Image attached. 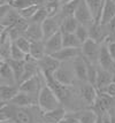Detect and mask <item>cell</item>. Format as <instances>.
Here are the masks:
<instances>
[{"instance_id":"6da1fadb","label":"cell","mask_w":115,"mask_h":123,"mask_svg":"<svg viewBox=\"0 0 115 123\" xmlns=\"http://www.w3.org/2000/svg\"><path fill=\"white\" fill-rule=\"evenodd\" d=\"M61 105L62 102L56 96V93L45 83L38 94V107L46 113L61 107Z\"/></svg>"},{"instance_id":"7a4b0ae2","label":"cell","mask_w":115,"mask_h":123,"mask_svg":"<svg viewBox=\"0 0 115 123\" xmlns=\"http://www.w3.org/2000/svg\"><path fill=\"white\" fill-rule=\"evenodd\" d=\"M37 64H38L40 73L43 74L45 78H51L54 76L55 71L60 68L61 62L55 59L53 55L46 54L45 56H43L40 60L37 61Z\"/></svg>"},{"instance_id":"3957f363","label":"cell","mask_w":115,"mask_h":123,"mask_svg":"<svg viewBox=\"0 0 115 123\" xmlns=\"http://www.w3.org/2000/svg\"><path fill=\"white\" fill-rule=\"evenodd\" d=\"M44 84H45V78H44V76H43V74L39 71L37 75H35L31 78L22 82L18 86H20V91L27 92L29 94L38 98L39 92H40V90H42V87H43Z\"/></svg>"},{"instance_id":"277c9868","label":"cell","mask_w":115,"mask_h":123,"mask_svg":"<svg viewBox=\"0 0 115 123\" xmlns=\"http://www.w3.org/2000/svg\"><path fill=\"white\" fill-rule=\"evenodd\" d=\"M53 77L56 82H59L62 85H75L77 78L75 75V70H74V64L71 63V67H67V66H62V62H61L60 68L55 71Z\"/></svg>"},{"instance_id":"5b68a950","label":"cell","mask_w":115,"mask_h":123,"mask_svg":"<svg viewBox=\"0 0 115 123\" xmlns=\"http://www.w3.org/2000/svg\"><path fill=\"white\" fill-rule=\"evenodd\" d=\"M82 54L85 59H88L91 62L98 63L99 61V55H100V51H101V44L93 40L91 38H89L88 40L82 45Z\"/></svg>"},{"instance_id":"8992f818","label":"cell","mask_w":115,"mask_h":123,"mask_svg":"<svg viewBox=\"0 0 115 123\" xmlns=\"http://www.w3.org/2000/svg\"><path fill=\"white\" fill-rule=\"evenodd\" d=\"M74 16L76 17L77 21L79 22L81 24H84L86 27H90L93 22H96L94 18H93L92 12H91L88 2H86V0H81L79 1L78 7H77Z\"/></svg>"},{"instance_id":"52a82bcc","label":"cell","mask_w":115,"mask_h":123,"mask_svg":"<svg viewBox=\"0 0 115 123\" xmlns=\"http://www.w3.org/2000/svg\"><path fill=\"white\" fill-rule=\"evenodd\" d=\"M78 92H79L81 99L88 105L89 108L92 107L94 105V102H96L99 94L98 89L94 85L90 84V83H84V85H82L79 87Z\"/></svg>"},{"instance_id":"ba28073f","label":"cell","mask_w":115,"mask_h":123,"mask_svg":"<svg viewBox=\"0 0 115 123\" xmlns=\"http://www.w3.org/2000/svg\"><path fill=\"white\" fill-rule=\"evenodd\" d=\"M0 85H17L14 71L6 60L0 62Z\"/></svg>"},{"instance_id":"9c48e42d","label":"cell","mask_w":115,"mask_h":123,"mask_svg":"<svg viewBox=\"0 0 115 123\" xmlns=\"http://www.w3.org/2000/svg\"><path fill=\"white\" fill-rule=\"evenodd\" d=\"M73 64L77 80L81 83H88V64L83 54L78 55L73 60Z\"/></svg>"},{"instance_id":"30bf717a","label":"cell","mask_w":115,"mask_h":123,"mask_svg":"<svg viewBox=\"0 0 115 123\" xmlns=\"http://www.w3.org/2000/svg\"><path fill=\"white\" fill-rule=\"evenodd\" d=\"M9 102L17 107H31V106L38 105V98L31 96L27 92L20 91Z\"/></svg>"},{"instance_id":"8fae6325","label":"cell","mask_w":115,"mask_h":123,"mask_svg":"<svg viewBox=\"0 0 115 123\" xmlns=\"http://www.w3.org/2000/svg\"><path fill=\"white\" fill-rule=\"evenodd\" d=\"M98 64L103 69L112 71V73L115 70V61L112 58L109 51H108V47L105 43L101 44V51H100V55H99Z\"/></svg>"},{"instance_id":"7c38bea8","label":"cell","mask_w":115,"mask_h":123,"mask_svg":"<svg viewBox=\"0 0 115 123\" xmlns=\"http://www.w3.org/2000/svg\"><path fill=\"white\" fill-rule=\"evenodd\" d=\"M81 54H82V48L62 47L60 51H58L56 53L52 54V55L56 60H59L60 62H67V61H73L75 58H77Z\"/></svg>"},{"instance_id":"4fadbf2b","label":"cell","mask_w":115,"mask_h":123,"mask_svg":"<svg viewBox=\"0 0 115 123\" xmlns=\"http://www.w3.org/2000/svg\"><path fill=\"white\" fill-rule=\"evenodd\" d=\"M29 24H30V22L28 21V20L23 18V17H20V20H18L13 27L7 28V29H8V32H9V37H11L12 40L15 42L17 38L24 36V33L27 31Z\"/></svg>"},{"instance_id":"5bb4252c","label":"cell","mask_w":115,"mask_h":123,"mask_svg":"<svg viewBox=\"0 0 115 123\" xmlns=\"http://www.w3.org/2000/svg\"><path fill=\"white\" fill-rule=\"evenodd\" d=\"M45 42V47H46V53L47 54H54L58 51H60L63 47V43H62V32L59 31L48 39L44 40Z\"/></svg>"},{"instance_id":"9a60e30c","label":"cell","mask_w":115,"mask_h":123,"mask_svg":"<svg viewBox=\"0 0 115 123\" xmlns=\"http://www.w3.org/2000/svg\"><path fill=\"white\" fill-rule=\"evenodd\" d=\"M112 80H113V73L103 69L98 64V75H97V82H96V87L98 89V91H103L108 84L112 83Z\"/></svg>"},{"instance_id":"2e32d148","label":"cell","mask_w":115,"mask_h":123,"mask_svg":"<svg viewBox=\"0 0 115 123\" xmlns=\"http://www.w3.org/2000/svg\"><path fill=\"white\" fill-rule=\"evenodd\" d=\"M70 114L74 115L81 123H96L98 120V114L94 112L92 108L76 111V112L70 113Z\"/></svg>"},{"instance_id":"e0dca14e","label":"cell","mask_w":115,"mask_h":123,"mask_svg":"<svg viewBox=\"0 0 115 123\" xmlns=\"http://www.w3.org/2000/svg\"><path fill=\"white\" fill-rule=\"evenodd\" d=\"M24 37H27L30 42H38V40H44V35H43V29L40 23H33L30 22L27 31L24 33Z\"/></svg>"},{"instance_id":"ac0fdd59","label":"cell","mask_w":115,"mask_h":123,"mask_svg":"<svg viewBox=\"0 0 115 123\" xmlns=\"http://www.w3.org/2000/svg\"><path fill=\"white\" fill-rule=\"evenodd\" d=\"M31 107H17V112L14 121L16 123H33L35 122V113Z\"/></svg>"},{"instance_id":"d6986e66","label":"cell","mask_w":115,"mask_h":123,"mask_svg":"<svg viewBox=\"0 0 115 123\" xmlns=\"http://www.w3.org/2000/svg\"><path fill=\"white\" fill-rule=\"evenodd\" d=\"M114 17H115V1H113V0H105V5L104 8H103L100 23L107 25Z\"/></svg>"},{"instance_id":"ffe728a7","label":"cell","mask_w":115,"mask_h":123,"mask_svg":"<svg viewBox=\"0 0 115 123\" xmlns=\"http://www.w3.org/2000/svg\"><path fill=\"white\" fill-rule=\"evenodd\" d=\"M20 92L18 85H0V101L1 104L9 102Z\"/></svg>"},{"instance_id":"44dd1931","label":"cell","mask_w":115,"mask_h":123,"mask_svg":"<svg viewBox=\"0 0 115 123\" xmlns=\"http://www.w3.org/2000/svg\"><path fill=\"white\" fill-rule=\"evenodd\" d=\"M67 114V111L63 107H59L51 111V112H46L43 115V121L44 123H59L61 120H63Z\"/></svg>"},{"instance_id":"7402d4cb","label":"cell","mask_w":115,"mask_h":123,"mask_svg":"<svg viewBox=\"0 0 115 123\" xmlns=\"http://www.w3.org/2000/svg\"><path fill=\"white\" fill-rule=\"evenodd\" d=\"M17 112V106L11 102L1 104L0 108V120L1 121H14Z\"/></svg>"},{"instance_id":"603a6c76","label":"cell","mask_w":115,"mask_h":123,"mask_svg":"<svg viewBox=\"0 0 115 123\" xmlns=\"http://www.w3.org/2000/svg\"><path fill=\"white\" fill-rule=\"evenodd\" d=\"M20 12L15 9V8H12L11 11L8 12L5 16L0 17V23H1V28H11L13 27L18 20H20Z\"/></svg>"},{"instance_id":"cb8c5ba5","label":"cell","mask_w":115,"mask_h":123,"mask_svg":"<svg viewBox=\"0 0 115 123\" xmlns=\"http://www.w3.org/2000/svg\"><path fill=\"white\" fill-rule=\"evenodd\" d=\"M30 55L35 60H40L43 56L46 55V47H45L44 40H38V42H31V48H30Z\"/></svg>"},{"instance_id":"d4e9b609","label":"cell","mask_w":115,"mask_h":123,"mask_svg":"<svg viewBox=\"0 0 115 123\" xmlns=\"http://www.w3.org/2000/svg\"><path fill=\"white\" fill-rule=\"evenodd\" d=\"M7 62L9 63V66L12 67V69L14 71V75H15V78H16V83L17 85L21 83V80L23 77V74H24V69H25V61H17V60H12L8 59Z\"/></svg>"},{"instance_id":"484cf974","label":"cell","mask_w":115,"mask_h":123,"mask_svg":"<svg viewBox=\"0 0 115 123\" xmlns=\"http://www.w3.org/2000/svg\"><path fill=\"white\" fill-rule=\"evenodd\" d=\"M90 9L92 12L93 18L96 22H100L101 14H103V8L105 5V0H86Z\"/></svg>"},{"instance_id":"4316f807","label":"cell","mask_w":115,"mask_h":123,"mask_svg":"<svg viewBox=\"0 0 115 123\" xmlns=\"http://www.w3.org/2000/svg\"><path fill=\"white\" fill-rule=\"evenodd\" d=\"M78 25H79V22L77 21V18L74 15L66 16V17H63L62 23H61V32L75 33Z\"/></svg>"},{"instance_id":"83f0119b","label":"cell","mask_w":115,"mask_h":123,"mask_svg":"<svg viewBox=\"0 0 115 123\" xmlns=\"http://www.w3.org/2000/svg\"><path fill=\"white\" fill-rule=\"evenodd\" d=\"M62 43H63V47H82V43L79 42L77 36L70 32H62Z\"/></svg>"},{"instance_id":"f1b7e54d","label":"cell","mask_w":115,"mask_h":123,"mask_svg":"<svg viewBox=\"0 0 115 123\" xmlns=\"http://www.w3.org/2000/svg\"><path fill=\"white\" fill-rule=\"evenodd\" d=\"M79 1H81V0H73V1H69V2H67V4H63V5L61 6L60 14L63 16V17L74 15L77 9V7H78Z\"/></svg>"},{"instance_id":"f546056e","label":"cell","mask_w":115,"mask_h":123,"mask_svg":"<svg viewBox=\"0 0 115 123\" xmlns=\"http://www.w3.org/2000/svg\"><path fill=\"white\" fill-rule=\"evenodd\" d=\"M75 35L77 36V38L79 39V42H81L82 45H83V44L85 43L89 38H90L89 27H86V25H84V24H81V23H79V25L77 27L76 31H75Z\"/></svg>"},{"instance_id":"4dcf8cb0","label":"cell","mask_w":115,"mask_h":123,"mask_svg":"<svg viewBox=\"0 0 115 123\" xmlns=\"http://www.w3.org/2000/svg\"><path fill=\"white\" fill-rule=\"evenodd\" d=\"M48 17V12H47V8L45 6H42L39 7V9L37 11V13L33 15V17L30 20V22H33V23H43V22Z\"/></svg>"},{"instance_id":"1f68e13d","label":"cell","mask_w":115,"mask_h":123,"mask_svg":"<svg viewBox=\"0 0 115 123\" xmlns=\"http://www.w3.org/2000/svg\"><path fill=\"white\" fill-rule=\"evenodd\" d=\"M27 58V53H24L21 48H18L16 44L13 42L12 45V51H11V59L12 60H17V61H23Z\"/></svg>"},{"instance_id":"d6a6232c","label":"cell","mask_w":115,"mask_h":123,"mask_svg":"<svg viewBox=\"0 0 115 123\" xmlns=\"http://www.w3.org/2000/svg\"><path fill=\"white\" fill-rule=\"evenodd\" d=\"M38 9H39V6L31 5V6H29V7H27V8H24V9L18 11V12H20L21 17H23V18H25V20H28V21L30 22V20L33 17V15L37 13Z\"/></svg>"},{"instance_id":"836d02e7","label":"cell","mask_w":115,"mask_h":123,"mask_svg":"<svg viewBox=\"0 0 115 123\" xmlns=\"http://www.w3.org/2000/svg\"><path fill=\"white\" fill-rule=\"evenodd\" d=\"M14 43L16 44L17 46H18V48H21L24 53H27V54L30 53V48H31V42H30V40H29L27 37L22 36V37L17 38Z\"/></svg>"},{"instance_id":"e575fe53","label":"cell","mask_w":115,"mask_h":123,"mask_svg":"<svg viewBox=\"0 0 115 123\" xmlns=\"http://www.w3.org/2000/svg\"><path fill=\"white\" fill-rule=\"evenodd\" d=\"M33 5L32 4V0H14L13 2H12V6L17 9V11H21V9H24V8H27L29 6Z\"/></svg>"},{"instance_id":"d590c367","label":"cell","mask_w":115,"mask_h":123,"mask_svg":"<svg viewBox=\"0 0 115 123\" xmlns=\"http://www.w3.org/2000/svg\"><path fill=\"white\" fill-rule=\"evenodd\" d=\"M100 92H101V93H105V94H107V96H109V97H112V98H115V84L112 82L110 84H108L103 91H100Z\"/></svg>"},{"instance_id":"8d00e7d4","label":"cell","mask_w":115,"mask_h":123,"mask_svg":"<svg viewBox=\"0 0 115 123\" xmlns=\"http://www.w3.org/2000/svg\"><path fill=\"white\" fill-rule=\"evenodd\" d=\"M59 123H81V122H79L74 115H71L70 113H68L66 116H65V118L61 120Z\"/></svg>"},{"instance_id":"74e56055","label":"cell","mask_w":115,"mask_h":123,"mask_svg":"<svg viewBox=\"0 0 115 123\" xmlns=\"http://www.w3.org/2000/svg\"><path fill=\"white\" fill-rule=\"evenodd\" d=\"M106 45H107V47H108V51H109L112 58H113L115 61V39L112 40V42H109V43H107Z\"/></svg>"},{"instance_id":"f35d334b","label":"cell","mask_w":115,"mask_h":123,"mask_svg":"<svg viewBox=\"0 0 115 123\" xmlns=\"http://www.w3.org/2000/svg\"><path fill=\"white\" fill-rule=\"evenodd\" d=\"M107 27H108L109 31L112 32V33H115V17L109 22V23H108V24H107Z\"/></svg>"},{"instance_id":"ab89813d","label":"cell","mask_w":115,"mask_h":123,"mask_svg":"<svg viewBox=\"0 0 115 123\" xmlns=\"http://www.w3.org/2000/svg\"><path fill=\"white\" fill-rule=\"evenodd\" d=\"M32 4L36 6H39V7H42V6H45L47 4V0H32Z\"/></svg>"},{"instance_id":"60d3db41","label":"cell","mask_w":115,"mask_h":123,"mask_svg":"<svg viewBox=\"0 0 115 123\" xmlns=\"http://www.w3.org/2000/svg\"><path fill=\"white\" fill-rule=\"evenodd\" d=\"M14 0H0V5H12Z\"/></svg>"},{"instance_id":"b9f144b4","label":"cell","mask_w":115,"mask_h":123,"mask_svg":"<svg viewBox=\"0 0 115 123\" xmlns=\"http://www.w3.org/2000/svg\"><path fill=\"white\" fill-rule=\"evenodd\" d=\"M96 123H104L103 121V117H101V115H98V120H97V122Z\"/></svg>"},{"instance_id":"7bdbcfd3","label":"cell","mask_w":115,"mask_h":123,"mask_svg":"<svg viewBox=\"0 0 115 123\" xmlns=\"http://www.w3.org/2000/svg\"><path fill=\"white\" fill-rule=\"evenodd\" d=\"M61 1V5H63V4H67V2H69V1H73V0H60Z\"/></svg>"},{"instance_id":"ee69618b","label":"cell","mask_w":115,"mask_h":123,"mask_svg":"<svg viewBox=\"0 0 115 123\" xmlns=\"http://www.w3.org/2000/svg\"><path fill=\"white\" fill-rule=\"evenodd\" d=\"M112 82H113V83L115 84V70L113 71V80H112Z\"/></svg>"},{"instance_id":"f6af8a7d","label":"cell","mask_w":115,"mask_h":123,"mask_svg":"<svg viewBox=\"0 0 115 123\" xmlns=\"http://www.w3.org/2000/svg\"><path fill=\"white\" fill-rule=\"evenodd\" d=\"M113 1H115V0H113Z\"/></svg>"}]
</instances>
